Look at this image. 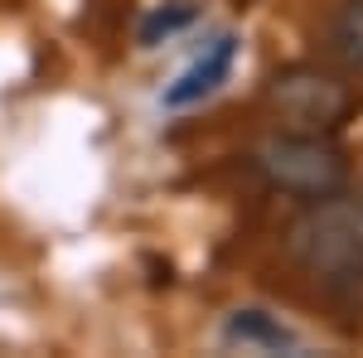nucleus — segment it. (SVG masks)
Returning a JSON list of instances; mask_svg holds the SVG:
<instances>
[{"instance_id": "1", "label": "nucleus", "mask_w": 363, "mask_h": 358, "mask_svg": "<svg viewBox=\"0 0 363 358\" xmlns=\"http://www.w3.org/2000/svg\"><path fill=\"white\" fill-rule=\"evenodd\" d=\"M286 257L320 281L363 276V184L301 203V218L286 228Z\"/></svg>"}, {"instance_id": "2", "label": "nucleus", "mask_w": 363, "mask_h": 358, "mask_svg": "<svg viewBox=\"0 0 363 358\" xmlns=\"http://www.w3.org/2000/svg\"><path fill=\"white\" fill-rule=\"evenodd\" d=\"M252 169L257 179L281 198L315 203L330 198L349 184V155L335 145V136H315V131H272L252 145Z\"/></svg>"}, {"instance_id": "3", "label": "nucleus", "mask_w": 363, "mask_h": 358, "mask_svg": "<svg viewBox=\"0 0 363 358\" xmlns=\"http://www.w3.org/2000/svg\"><path fill=\"white\" fill-rule=\"evenodd\" d=\"M262 102L286 131L335 136L354 116V87L320 63H281L262 87Z\"/></svg>"}, {"instance_id": "4", "label": "nucleus", "mask_w": 363, "mask_h": 358, "mask_svg": "<svg viewBox=\"0 0 363 358\" xmlns=\"http://www.w3.org/2000/svg\"><path fill=\"white\" fill-rule=\"evenodd\" d=\"M238 49H242L238 34H218V39H213V44H208V49H203V54L165 87V92H160V107L165 111H184V107H199L203 97H213V92L228 83V73H233V63H238Z\"/></svg>"}, {"instance_id": "5", "label": "nucleus", "mask_w": 363, "mask_h": 358, "mask_svg": "<svg viewBox=\"0 0 363 358\" xmlns=\"http://www.w3.org/2000/svg\"><path fill=\"white\" fill-rule=\"evenodd\" d=\"M218 339L228 349H252V354H301V334L291 330L281 315L262 310V305H238L228 310L223 325H218Z\"/></svg>"}, {"instance_id": "6", "label": "nucleus", "mask_w": 363, "mask_h": 358, "mask_svg": "<svg viewBox=\"0 0 363 358\" xmlns=\"http://www.w3.org/2000/svg\"><path fill=\"white\" fill-rule=\"evenodd\" d=\"M325 54L344 73H363V0H339L325 25Z\"/></svg>"}, {"instance_id": "7", "label": "nucleus", "mask_w": 363, "mask_h": 358, "mask_svg": "<svg viewBox=\"0 0 363 358\" xmlns=\"http://www.w3.org/2000/svg\"><path fill=\"white\" fill-rule=\"evenodd\" d=\"M194 20H199V0H160V5H150V10L140 15L136 44H140V49H160L165 39L184 34Z\"/></svg>"}]
</instances>
